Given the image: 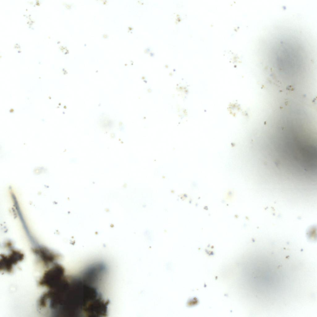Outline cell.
Listing matches in <instances>:
<instances>
[{
	"instance_id": "6da1fadb",
	"label": "cell",
	"mask_w": 317,
	"mask_h": 317,
	"mask_svg": "<svg viewBox=\"0 0 317 317\" xmlns=\"http://www.w3.org/2000/svg\"><path fill=\"white\" fill-rule=\"evenodd\" d=\"M64 272V269L62 266L56 264L45 272L39 282V284L50 289H54L65 278Z\"/></svg>"
},
{
	"instance_id": "7a4b0ae2",
	"label": "cell",
	"mask_w": 317,
	"mask_h": 317,
	"mask_svg": "<svg viewBox=\"0 0 317 317\" xmlns=\"http://www.w3.org/2000/svg\"><path fill=\"white\" fill-rule=\"evenodd\" d=\"M24 255L20 251L12 250L10 254L7 255L1 256L0 270L7 272H11L13 266L23 260Z\"/></svg>"
},
{
	"instance_id": "3957f363",
	"label": "cell",
	"mask_w": 317,
	"mask_h": 317,
	"mask_svg": "<svg viewBox=\"0 0 317 317\" xmlns=\"http://www.w3.org/2000/svg\"><path fill=\"white\" fill-rule=\"evenodd\" d=\"M33 251L40 260L46 265L53 263L58 258L57 254L45 247H36L33 249Z\"/></svg>"
}]
</instances>
